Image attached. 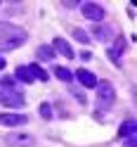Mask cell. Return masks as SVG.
<instances>
[{"instance_id":"cell-16","label":"cell","mask_w":137,"mask_h":147,"mask_svg":"<svg viewBox=\"0 0 137 147\" xmlns=\"http://www.w3.org/2000/svg\"><path fill=\"white\" fill-rule=\"evenodd\" d=\"M40 116H43V119H52V107H50L47 102L40 105Z\"/></svg>"},{"instance_id":"cell-11","label":"cell","mask_w":137,"mask_h":147,"mask_svg":"<svg viewBox=\"0 0 137 147\" xmlns=\"http://www.w3.org/2000/svg\"><path fill=\"white\" fill-rule=\"evenodd\" d=\"M26 69H29V74H31V78H33V81H47V78H50V76H47V71L40 69L38 64H29Z\"/></svg>"},{"instance_id":"cell-7","label":"cell","mask_w":137,"mask_h":147,"mask_svg":"<svg viewBox=\"0 0 137 147\" xmlns=\"http://www.w3.org/2000/svg\"><path fill=\"white\" fill-rule=\"evenodd\" d=\"M76 78H78V83L83 86V88H97V83H99L97 76H95L92 71H88V69H78L76 71Z\"/></svg>"},{"instance_id":"cell-10","label":"cell","mask_w":137,"mask_h":147,"mask_svg":"<svg viewBox=\"0 0 137 147\" xmlns=\"http://www.w3.org/2000/svg\"><path fill=\"white\" fill-rule=\"evenodd\" d=\"M52 50H54V52H59V55H64L66 59H71V57H74V50H71V45L64 40V38H54Z\"/></svg>"},{"instance_id":"cell-17","label":"cell","mask_w":137,"mask_h":147,"mask_svg":"<svg viewBox=\"0 0 137 147\" xmlns=\"http://www.w3.org/2000/svg\"><path fill=\"white\" fill-rule=\"evenodd\" d=\"M5 64H7V62H5V57H0V71L5 69Z\"/></svg>"},{"instance_id":"cell-5","label":"cell","mask_w":137,"mask_h":147,"mask_svg":"<svg viewBox=\"0 0 137 147\" xmlns=\"http://www.w3.org/2000/svg\"><path fill=\"white\" fill-rule=\"evenodd\" d=\"M5 142H7V147H35L33 135H29V133H10L5 138Z\"/></svg>"},{"instance_id":"cell-4","label":"cell","mask_w":137,"mask_h":147,"mask_svg":"<svg viewBox=\"0 0 137 147\" xmlns=\"http://www.w3.org/2000/svg\"><path fill=\"white\" fill-rule=\"evenodd\" d=\"M118 138L128 145V147H135V138H137V126L132 119H128V121L121 123V128H118Z\"/></svg>"},{"instance_id":"cell-13","label":"cell","mask_w":137,"mask_h":147,"mask_svg":"<svg viewBox=\"0 0 137 147\" xmlns=\"http://www.w3.org/2000/svg\"><path fill=\"white\" fill-rule=\"evenodd\" d=\"M54 76H57L59 81H64V83H71V81H74V74H71L66 67H54Z\"/></svg>"},{"instance_id":"cell-2","label":"cell","mask_w":137,"mask_h":147,"mask_svg":"<svg viewBox=\"0 0 137 147\" xmlns=\"http://www.w3.org/2000/svg\"><path fill=\"white\" fill-rule=\"evenodd\" d=\"M26 43V31L17 24L0 22V50H14Z\"/></svg>"},{"instance_id":"cell-12","label":"cell","mask_w":137,"mask_h":147,"mask_svg":"<svg viewBox=\"0 0 137 147\" xmlns=\"http://www.w3.org/2000/svg\"><path fill=\"white\" fill-rule=\"evenodd\" d=\"M35 57H38L40 62H50V59H54V50L50 48V45H40V48L35 50Z\"/></svg>"},{"instance_id":"cell-15","label":"cell","mask_w":137,"mask_h":147,"mask_svg":"<svg viewBox=\"0 0 137 147\" xmlns=\"http://www.w3.org/2000/svg\"><path fill=\"white\" fill-rule=\"evenodd\" d=\"M74 38H76L78 43H90V38H88V33H85L83 29H74Z\"/></svg>"},{"instance_id":"cell-8","label":"cell","mask_w":137,"mask_h":147,"mask_svg":"<svg viewBox=\"0 0 137 147\" xmlns=\"http://www.w3.org/2000/svg\"><path fill=\"white\" fill-rule=\"evenodd\" d=\"M92 36L97 40H102V43H109L114 38V31H111V26L109 24H95L92 26Z\"/></svg>"},{"instance_id":"cell-9","label":"cell","mask_w":137,"mask_h":147,"mask_svg":"<svg viewBox=\"0 0 137 147\" xmlns=\"http://www.w3.org/2000/svg\"><path fill=\"white\" fill-rule=\"evenodd\" d=\"M26 121V114H0V126H24Z\"/></svg>"},{"instance_id":"cell-6","label":"cell","mask_w":137,"mask_h":147,"mask_svg":"<svg viewBox=\"0 0 137 147\" xmlns=\"http://www.w3.org/2000/svg\"><path fill=\"white\" fill-rule=\"evenodd\" d=\"M80 12H83L85 19L95 22V24L104 19V10H102V5H95V3H83V5H80Z\"/></svg>"},{"instance_id":"cell-14","label":"cell","mask_w":137,"mask_h":147,"mask_svg":"<svg viewBox=\"0 0 137 147\" xmlns=\"http://www.w3.org/2000/svg\"><path fill=\"white\" fill-rule=\"evenodd\" d=\"M14 76H17V81H21V83H33V78H31V74H29L26 67H19L14 71Z\"/></svg>"},{"instance_id":"cell-3","label":"cell","mask_w":137,"mask_h":147,"mask_svg":"<svg viewBox=\"0 0 137 147\" xmlns=\"http://www.w3.org/2000/svg\"><path fill=\"white\" fill-rule=\"evenodd\" d=\"M114 100H116V90L109 81L97 83V105H99V109H109L114 105Z\"/></svg>"},{"instance_id":"cell-1","label":"cell","mask_w":137,"mask_h":147,"mask_svg":"<svg viewBox=\"0 0 137 147\" xmlns=\"http://www.w3.org/2000/svg\"><path fill=\"white\" fill-rule=\"evenodd\" d=\"M0 105L7 107V109H21L26 105L24 93L17 88V81L10 78V76L0 78Z\"/></svg>"}]
</instances>
